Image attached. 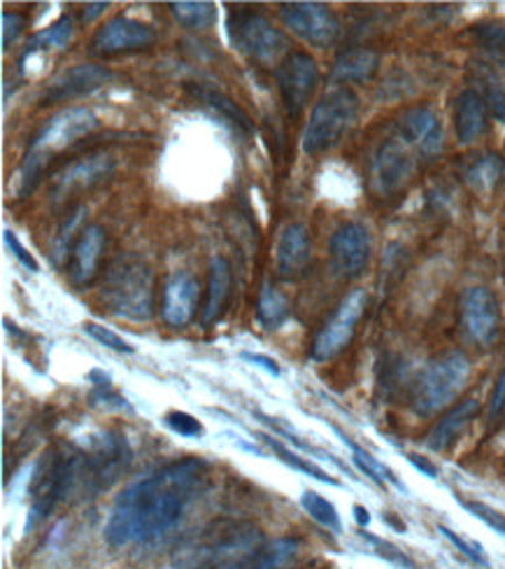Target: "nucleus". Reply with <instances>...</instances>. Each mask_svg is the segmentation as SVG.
<instances>
[{"label":"nucleus","mask_w":505,"mask_h":569,"mask_svg":"<svg viewBox=\"0 0 505 569\" xmlns=\"http://www.w3.org/2000/svg\"><path fill=\"white\" fill-rule=\"evenodd\" d=\"M243 360H248V362H252V365H256V367H261V369H266V371L273 373V376H280L277 362H275L273 358H269V355H261V352H243Z\"/></svg>","instance_id":"c03bdc74"},{"label":"nucleus","mask_w":505,"mask_h":569,"mask_svg":"<svg viewBox=\"0 0 505 569\" xmlns=\"http://www.w3.org/2000/svg\"><path fill=\"white\" fill-rule=\"evenodd\" d=\"M479 411V401L477 399H464L459 405L452 407L426 437V446L436 453H443L456 439L462 437V432L471 425V420Z\"/></svg>","instance_id":"5701e85b"},{"label":"nucleus","mask_w":505,"mask_h":569,"mask_svg":"<svg viewBox=\"0 0 505 569\" xmlns=\"http://www.w3.org/2000/svg\"><path fill=\"white\" fill-rule=\"evenodd\" d=\"M84 331L93 339L99 341L101 346L110 348V350H117V352H133V346L129 341H124L122 337L117 335V331L99 325V322H84Z\"/></svg>","instance_id":"72a5a7b5"},{"label":"nucleus","mask_w":505,"mask_h":569,"mask_svg":"<svg viewBox=\"0 0 505 569\" xmlns=\"http://www.w3.org/2000/svg\"><path fill=\"white\" fill-rule=\"evenodd\" d=\"M301 507L305 509V513H310V518H315L320 526L329 528L331 532H341L343 530L339 509H335V505H331L326 497H322L320 492L305 490L301 495Z\"/></svg>","instance_id":"7c9ffc66"},{"label":"nucleus","mask_w":505,"mask_h":569,"mask_svg":"<svg viewBox=\"0 0 505 569\" xmlns=\"http://www.w3.org/2000/svg\"><path fill=\"white\" fill-rule=\"evenodd\" d=\"M231 280H233V276H231L229 259L222 254L212 257L210 271H208V297H205L203 316H201V325L205 329L222 318L224 308L229 303V297H231Z\"/></svg>","instance_id":"4be33fe9"},{"label":"nucleus","mask_w":505,"mask_h":569,"mask_svg":"<svg viewBox=\"0 0 505 569\" xmlns=\"http://www.w3.org/2000/svg\"><path fill=\"white\" fill-rule=\"evenodd\" d=\"M456 138L462 146H473L487 131V103L483 93L475 89H466L456 99Z\"/></svg>","instance_id":"412c9836"},{"label":"nucleus","mask_w":505,"mask_h":569,"mask_svg":"<svg viewBox=\"0 0 505 569\" xmlns=\"http://www.w3.org/2000/svg\"><path fill=\"white\" fill-rule=\"evenodd\" d=\"M371 250L373 241L368 229L358 222H347L335 229V233L331 236V269L335 271V276L345 280L358 278L371 262Z\"/></svg>","instance_id":"f8f14e48"},{"label":"nucleus","mask_w":505,"mask_h":569,"mask_svg":"<svg viewBox=\"0 0 505 569\" xmlns=\"http://www.w3.org/2000/svg\"><path fill=\"white\" fill-rule=\"evenodd\" d=\"M191 93H194V97H199V99H203L212 110H216V112H222L226 120L233 124V127H238L240 131L243 133H250L252 131V122H250V117L240 110L229 97H224L222 91H214V89H203V87H194V84H189L186 87Z\"/></svg>","instance_id":"cd10ccee"},{"label":"nucleus","mask_w":505,"mask_h":569,"mask_svg":"<svg viewBox=\"0 0 505 569\" xmlns=\"http://www.w3.org/2000/svg\"><path fill=\"white\" fill-rule=\"evenodd\" d=\"M266 541L250 523H212L180 543L171 562L175 569H245L256 567Z\"/></svg>","instance_id":"f03ea898"},{"label":"nucleus","mask_w":505,"mask_h":569,"mask_svg":"<svg viewBox=\"0 0 505 569\" xmlns=\"http://www.w3.org/2000/svg\"><path fill=\"white\" fill-rule=\"evenodd\" d=\"M438 532L445 537V539H450L456 549H459L468 560H473L475 565H483V567H487L489 565V560H487V556H485V549L479 547L477 541H471V539H464L462 535H456L454 530H450V528H445V526H438Z\"/></svg>","instance_id":"c9c22d12"},{"label":"nucleus","mask_w":505,"mask_h":569,"mask_svg":"<svg viewBox=\"0 0 505 569\" xmlns=\"http://www.w3.org/2000/svg\"><path fill=\"white\" fill-rule=\"evenodd\" d=\"M229 38L238 52H243L252 61L275 63L282 54H286V38L277 31L273 23L248 8H235L229 14Z\"/></svg>","instance_id":"423d86ee"},{"label":"nucleus","mask_w":505,"mask_h":569,"mask_svg":"<svg viewBox=\"0 0 505 569\" xmlns=\"http://www.w3.org/2000/svg\"><path fill=\"white\" fill-rule=\"evenodd\" d=\"M415 157L413 148L401 138L384 140L373 157V182L380 194H392L413 178Z\"/></svg>","instance_id":"4468645a"},{"label":"nucleus","mask_w":505,"mask_h":569,"mask_svg":"<svg viewBox=\"0 0 505 569\" xmlns=\"http://www.w3.org/2000/svg\"><path fill=\"white\" fill-rule=\"evenodd\" d=\"M72 33H75V29H72V17L65 14L59 21H54L50 29L40 31L38 36H33L29 40L27 57L33 52H44V50H61V47H65L72 40Z\"/></svg>","instance_id":"c85d7f7f"},{"label":"nucleus","mask_w":505,"mask_h":569,"mask_svg":"<svg viewBox=\"0 0 505 569\" xmlns=\"http://www.w3.org/2000/svg\"><path fill=\"white\" fill-rule=\"evenodd\" d=\"M156 42V33L148 23H142L133 17H112L103 27L95 31L91 38L89 50L91 54L99 57H112V54H127V52H140L150 50Z\"/></svg>","instance_id":"9b49d317"},{"label":"nucleus","mask_w":505,"mask_h":569,"mask_svg":"<svg viewBox=\"0 0 505 569\" xmlns=\"http://www.w3.org/2000/svg\"><path fill=\"white\" fill-rule=\"evenodd\" d=\"M471 376V360L459 350H450L431 360L417 376L413 388V409L433 416L459 397Z\"/></svg>","instance_id":"20e7f679"},{"label":"nucleus","mask_w":505,"mask_h":569,"mask_svg":"<svg viewBox=\"0 0 505 569\" xmlns=\"http://www.w3.org/2000/svg\"><path fill=\"white\" fill-rule=\"evenodd\" d=\"M398 138L424 157H436L443 150V124L431 108H411L401 114Z\"/></svg>","instance_id":"f3484780"},{"label":"nucleus","mask_w":505,"mask_h":569,"mask_svg":"<svg viewBox=\"0 0 505 569\" xmlns=\"http://www.w3.org/2000/svg\"><path fill=\"white\" fill-rule=\"evenodd\" d=\"M358 120V97L347 87H335L312 108L303 131V152L320 154L339 146Z\"/></svg>","instance_id":"39448f33"},{"label":"nucleus","mask_w":505,"mask_h":569,"mask_svg":"<svg viewBox=\"0 0 505 569\" xmlns=\"http://www.w3.org/2000/svg\"><path fill=\"white\" fill-rule=\"evenodd\" d=\"M407 460H411L422 473H426V477H431V479H436L438 477V469H436V465H431L428 460H424V458H420V456H407Z\"/></svg>","instance_id":"a18cd8bd"},{"label":"nucleus","mask_w":505,"mask_h":569,"mask_svg":"<svg viewBox=\"0 0 505 569\" xmlns=\"http://www.w3.org/2000/svg\"><path fill=\"white\" fill-rule=\"evenodd\" d=\"M477 82L483 84V99H485L487 108H492L496 120L505 122V93H503L498 80L489 73L487 68L479 66L477 68Z\"/></svg>","instance_id":"473e14b6"},{"label":"nucleus","mask_w":505,"mask_h":569,"mask_svg":"<svg viewBox=\"0 0 505 569\" xmlns=\"http://www.w3.org/2000/svg\"><path fill=\"white\" fill-rule=\"evenodd\" d=\"M95 127H99V117H95L91 108H84V106L65 108L57 112L52 120L38 131L29 152L42 157L44 161H50L52 154L63 152L65 148L72 146V142L89 136Z\"/></svg>","instance_id":"6e6552de"},{"label":"nucleus","mask_w":505,"mask_h":569,"mask_svg":"<svg viewBox=\"0 0 505 569\" xmlns=\"http://www.w3.org/2000/svg\"><path fill=\"white\" fill-rule=\"evenodd\" d=\"M358 537L364 539V541H368L380 558L390 560V562H394V565H398V567H405V569H415V562H413L411 558H407L403 551H398V549L394 547V543L382 541V539H377V537H373V535H368V532H358Z\"/></svg>","instance_id":"e433bc0d"},{"label":"nucleus","mask_w":505,"mask_h":569,"mask_svg":"<svg viewBox=\"0 0 505 569\" xmlns=\"http://www.w3.org/2000/svg\"><path fill=\"white\" fill-rule=\"evenodd\" d=\"M84 212H87V208H84V206H80V208H78L75 212H72V216L65 220V224L61 227V231H59V236H57V241H54V252H52L57 264H61L63 259L68 257L70 241H72V236H75L72 231H75V229H78V224L82 222V216H84Z\"/></svg>","instance_id":"f704fd0d"},{"label":"nucleus","mask_w":505,"mask_h":569,"mask_svg":"<svg viewBox=\"0 0 505 569\" xmlns=\"http://www.w3.org/2000/svg\"><path fill=\"white\" fill-rule=\"evenodd\" d=\"M105 10H108V3H91V6L84 8L82 19H84V23H89V21H93L95 17H101Z\"/></svg>","instance_id":"49530a36"},{"label":"nucleus","mask_w":505,"mask_h":569,"mask_svg":"<svg viewBox=\"0 0 505 569\" xmlns=\"http://www.w3.org/2000/svg\"><path fill=\"white\" fill-rule=\"evenodd\" d=\"M114 171V161L105 154H93L87 159H80L75 163H70L65 171H61L54 178V197L63 199L70 194L72 189H91L95 184H101L105 178H110Z\"/></svg>","instance_id":"6ab92c4d"},{"label":"nucleus","mask_w":505,"mask_h":569,"mask_svg":"<svg viewBox=\"0 0 505 569\" xmlns=\"http://www.w3.org/2000/svg\"><path fill=\"white\" fill-rule=\"evenodd\" d=\"M380 66V57L366 47H356V50L343 52L333 63L331 80L335 84H356V82H368Z\"/></svg>","instance_id":"b1692460"},{"label":"nucleus","mask_w":505,"mask_h":569,"mask_svg":"<svg viewBox=\"0 0 505 569\" xmlns=\"http://www.w3.org/2000/svg\"><path fill=\"white\" fill-rule=\"evenodd\" d=\"M475 36L489 50H496V57H505V27H501V23H479V27H475Z\"/></svg>","instance_id":"ea45409f"},{"label":"nucleus","mask_w":505,"mask_h":569,"mask_svg":"<svg viewBox=\"0 0 505 569\" xmlns=\"http://www.w3.org/2000/svg\"><path fill=\"white\" fill-rule=\"evenodd\" d=\"M280 17L289 31L320 50L339 42L343 31L339 17L324 3H282Z\"/></svg>","instance_id":"1a4fd4ad"},{"label":"nucleus","mask_w":505,"mask_h":569,"mask_svg":"<svg viewBox=\"0 0 505 569\" xmlns=\"http://www.w3.org/2000/svg\"><path fill=\"white\" fill-rule=\"evenodd\" d=\"M368 303L366 290H352L341 306L335 308V313L326 320V325L320 329V335L312 343L310 358L315 362H329L335 355H341L354 339V331L358 320L364 318Z\"/></svg>","instance_id":"0eeeda50"},{"label":"nucleus","mask_w":505,"mask_h":569,"mask_svg":"<svg viewBox=\"0 0 505 569\" xmlns=\"http://www.w3.org/2000/svg\"><path fill=\"white\" fill-rule=\"evenodd\" d=\"M105 250V231L99 224H89L80 231L75 246L70 250V267L68 276L78 284V288H87L99 276V267Z\"/></svg>","instance_id":"a211bd4d"},{"label":"nucleus","mask_w":505,"mask_h":569,"mask_svg":"<svg viewBox=\"0 0 505 569\" xmlns=\"http://www.w3.org/2000/svg\"><path fill=\"white\" fill-rule=\"evenodd\" d=\"M256 439H261V441L266 443L271 450H275V456H277V458H280L284 465L294 467V469H299V471L307 473V477L317 479V481H322V483H329V486H339V481H335L333 477H329V473H326L324 469H320L317 465H312L310 460L301 458L299 453H294V450H289V448H286V446H282L277 439H273V437H269V435H256Z\"/></svg>","instance_id":"c756f323"},{"label":"nucleus","mask_w":505,"mask_h":569,"mask_svg":"<svg viewBox=\"0 0 505 569\" xmlns=\"http://www.w3.org/2000/svg\"><path fill=\"white\" fill-rule=\"evenodd\" d=\"M245 569H277V567H261V565H256V567H245Z\"/></svg>","instance_id":"09e8293b"},{"label":"nucleus","mask_w":505,"mask_h":569,"mask_svg":"<svg viewBox=\"0 0 505 569\" xmlns=\"http://www.w3.org/2000/svg\"><path fill=\"white\" fill-rule=\"evenodd\" d=\"M201 301V284L199 278L191 276L189 271H178L163 284L161 297V318L165 325L175 329L186 327L194 320Z\"/></svg>","instance_id":"2eb2a0df"},{"label":"nucleus","mask_w":505,"mask_h":569,"mask_svg":"<svg viewBox=\"0 0 505 569\" xmlns=\"http://www.w3.org/2000/svg\"><path fill=\"white\" fill-rule=\"evenodd\" d=\"M103 301L117 318L144 322L154 313V273L133 254L117 257L103 282Z\"/></svg>","instance_id":"7ed1b4c3"},{"label":"nucleus","mask_w":505,"mask_h":569,"mask_svg":"<svg viewBox=\"0 0 505 569\" xmlns=\"http://www.w3.org/2000/svg\"><path fill=\"white\" fill-rule=\"evenodd\" d=\"M208 479V462L182 458L148 473L117 495L105 523L110 547L154 543L171 532Z\"/></svg>","instance_id":"f257e3e1"},{"label":"nucleus","mask_w":505,"mask_h":569,"mask_svg":"<svg viewBox=\"0 0 505 569\" xmlns=\"http://www.w3.org/2000/svg\"><path fill=\"white\" fill-rule=\"evenodd\" d=\"M27 19L19 12H3V50H10V44L21 36Z\"/></svg>","instance_id":"79ce46f5"},{"label":"nucleus","mask_w":505,"mask_h":569,"mask_svg":"<svg viewBox=\"0 0 505 569\" xmlns=\"http://www.w3.org/2000/svg\"><path fill=\"white\" fill-rule=\"evenodd\" d=\"M310 264V233L305 224H289L280 233L275 250V269L284 280H296Z\"/></svg>","instance_id":"aec40b11"},{"label":"nucleus","mask_w":505,"mask_h":569,"mask_svg":"<svg viewBox=\"0 0 505 569\" xmlns=\"http://www.w3.org/2000/svg\"><path fill=\"white\" fill-rule=\"evenodd\" d=\"M462 325L471 341L489 346L501 331V308L492 290L475 284L462 297Z\"/></svg>","instance_id":"ddd939ff"},{"label":"nucleus","mask_w":505,"mask_h":569,"mask_svg":"<svg viewBox=\"0 0 505 569\" xmlns=\"http://www.w3.org/2000/svg\"><path fill=\"white\" fill-rule=\"evenodd\" d=\"M505 411V367L498 376L496 381V388L492 392V399H489V420H498Z\"/></svg>","instance_id":"37998d69"},{"label":"nucleus","mask_w":505,"mask_h":569,"mask_svg":"<svg viewBox=\"0 0 505 569\" xmlns=\"http://www.w3.org/2000/svg\"><path fill=\"white\" fill-rule=\"evenodd\" d=\"M3 239H6V246H8V250L12 252V257L17 259V262L23 267V269H29L31 273H38L40 271V264H38V259L21 246V241L17 239V233L12 231V229H6L3 231Z\"/></svg>","instance_id":"a19ab883"},{"label":"nucleus","mask_w":505,"mask_h":569,"mask_svg":"<svg viewBox=\"0 0 505 569\" xmlns=\"http://www.w3.org/2000/svg\"><path fill=\"white\" fill-rule=\"evenodd\" d=\"M256 318L263 329H277L289 318V301L273 284H263L256 301Z\"/></svg>","instance_id":"a878e982"},{"label":"nucleus","mask_w":505,"mask_h":569,"mask_svg":"<svg viewBox=\"0 0 505 569\" xmlns=\"http://www.w3.org/2000/svg\"><path fill=\"white\" fill-rule=\"evenodd\" d=\"M163 420H165V425L171 427V430H173L175 435H180V437L196 439V437L203 435V425H201L194 416H189V413H184V411H171V413H165Z\"/></svg>","instance_id":"4c0bfd02"},{"label":"nucleus","mask_w":505,"mask_h":569,"mask_svg":"<svg viewBox=\"0 0 505 569\" xmlns=\"http://www.w3.org/2000/svg\"><path fill=\"white\" fill-rule=\"evenodd\" d=\"M505 173V161L498 154H485L466 169V182L477 194H489L496 189Z\"/></svg>","instance_id":"393cba45"},{"label":"nucleus","mask_w":505,"mask_h":569,"mask_svg":"<svg viewBox=\"0 0 505 569\" xmlns=\"http://www.w3.org/2000/svg\"><path fill=\"white\" fill-rule=\"evenodd\" d=\"M112 73L103 66L95 63H80L63 70L61 76H57L50 87L44 89L40 97V106H50V103H65L72 99L87 97V93H93L95 89H101Z\"/></svg>","instance_id":"dca6fc26"},{"label":"nucleus","mask_w":505,"mask_h":569,"mask_svg":"<svg viewBox=\"0 0 505 569\" xmlns=\"http://www.w3.org/2000/svg\"><path fill=\"white\" fill-rule=\"evenodd\" d=\"M462 507L468 509L475 518L483 520V523H487L492 530L505 535V516L498 513L496 509L483 505V502H473V500H462Z\"/></svg>","instance_id":"58836bf2"},{"label":"nucleus","mask_w":505,"mask_h":569,"mask_svg":"<svg viewBox=\"0 0 505 569\" xmlns=\"http://www.w3.org/2000/svg\"><path fill=\"white\" fill-rule=\"evenodd\" d=\"M275 80L282 93L286 114L292 117V120H296L320 84L317 61L305 52L286 54L275 70Z\"/></svg>","instance_id":"9d476101"},{"label":"nucleus","mask_w":505,"mask_h":569,"mask_svg":"<svg viewBox=\"0 0 505 569\" xmlns=\"http://www.w3.org/2000/svg\"><path fill=\"white\" fill-rule=\"evenodd\" d=\"M496 59H498V63H501V66H505V57H496Z\"/></svg>","instance_id":"8fccbe9b"},{"label":"nucleus","mask_w":505,"mask_h":569,"mask_svg":"<svg viewBox=\"0 0 505 569\" xmlns=\"http://www.w3.org/2000/svg\"><path fill=\"white\" fill-rule=\"evenodd\" d=\"M354 516H356V520H358V526H361V528L371 523V516H368V511H366L364 507H361V505H356V507H354Z\"/></svg>","instance_id":"de8ad7c7"},{"label":"nucleus","mask_w":505,"mask_h":569,"mask_svg":"<svg viewBox=\"0 0 505 569\" xmlns=\"http://www.w3.org/2000/svg\"><path fill=\"white\" fill-rule=\"evenodd\" d=\"M180 27L189 31H205L212 29L216 21V6L214 3H191V0H182V3L168 6Z\"/></svg>","instance_id":"bb28decb"},{"label":"nucleus","mask_w":505,"mask_h":569,"mask_svg":"<svg viewBox=\"0 0 505 569\" xmlns=\"http://www.w3.org/2000/svg\"><path fill=\"white\" fill-rule=\"evenodd\" d=\"M345 439V443L352 448V453H354V465L366 473L368 479H373L375 483H380V486H384V483H394L396 488H403L401 486V481L396 479V473L390 469V467H384L377 458H373L368 450H364L361 446H356L352 439H347V437H343Z\"/></svg>","instance_id":"2f4dec72"}]
</instances>
